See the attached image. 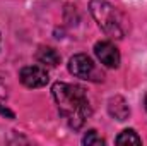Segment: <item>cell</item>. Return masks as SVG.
Masks as SVG:
<instances>
[{
    "label": "cell",
    "mask_w": 147,
    "mask_h": 146,
    "mask_svg": "<svg viewBox=\"0 0 147 146\" xmlns=\"http://www.w3.org/2000/svg\"><path fill=\"white\" fill-rule=\"evenodd\" d=\"M51 95L62 117L72 129H80L91 117V105L86 89L79 84L58 81L51 86Z\"/></svg>",
    "instance_id": "obj_1"
},
{
    "label": "cell",
    "mask_w": 147,
    "mask_h": 146,
    "mask_svg": "<svg viewBox=\"0 0 147 146\" xmlns=\"http://www.w3.org/2000/svg\"><path fill=\"white\" fill-rule=\"evenodd\" d=\"M89 10L101 28V31L110 38H123L125 31L121 28V21L118 16V10L111 5L108 0H91L89 2Z\"/></svg>",
    "instance_id": "obj_2"
},
{
    "label": "cell",
    "mask_w": 147,
    "mask_h": 146,
    "mask_svg": "<svg viewBox=\"0 0 147 146\" xmlns=\"http://www.w3.org/2000/svg\"><path fill=\"white\" fill-rule=\"evenodd\" d=\"M69 72L86 81H103V72L98 71L94 60L86 53H75L69 60Z\"/></svg>",
    "instance_id": "obj_3"
},
{
    "label": "cell",
    "mask_w": 147,
    "mask_h": 146,
    "mask_svg": "<svg viewBox=\"0 0 147 146\" xmlns=\"http://www.w3.org/2000/svg\"><path fill=\"white\" fill-rule=\"evenodd\" d=\"M19 81L26 88L36 89V88H43L48 84L50 76L45 65H26L19 71Z\"/></svg>",
    "instance_id": "obj_4"
},
{
    "label": "cell",
    "mask_w": 147,
    "mask_h": 146,
    "mask_svg": "<svg viewBox=\"0 0 147 146\" xmlns=\"http://www.w3.org/2000/svg\"><path fill=\"white\" fill-rule=\"evenodd\" d=\"M94 53L98 57V60L105 65V67H110V69H116L120 65V52L118 48L111 43V41H98L94 45Z\"/></svg>",
    "instance_id": "obj_5"
},
{
    "label": "cell",
    "mask_w": 147,
    "mask_h": 146,
    "mask_svg": "<svg viewBox=\"0 0 147 146\" xmlns=\"http://www.w3.org/2000/svg\"><path fill=\"white\" fill-rule=\"evenodd\" d=\"M108 112L113 119H116L118 122H123L130 117V107L127 103V100L120 95L116 96H111L110 102H108Z\"/></svg>",
    "instance_id": "obj_6"
},
{
    "label": "cell",
    "mask_w": 147,
    "mask_h": 146,
    "mask_svg": "<svg viewBox=\"0 0 147 146\" xmlns=\"http://www.w3.org/2000/svg\"><path fill=\"white\" fill-rule=\"evenodd\" d=\"M36 60L45 67H57L62 60L60 53L51 46H39L36 52Z\"/></svg>",
    "instance_id": "obj_7"
},
{
    "label": "cell",
    "mask_w": 147,
    "mask_h": 146,
    "mask_svg": "<svg viewBox=\"0 0 147 146\" xmlns=\"http://www.w3.org/2000/svg\"><path fill=\"white\" fill-rule=\"evenodd\" d=\"M115 143L116 145H142V139L134 129H125L116 136Z\"/></svg>",
    "instance_id": "obj_8"
},
{
    "label": "cell",
    "mask_w": 147,
    "mask_h": 146,
    "mask_svg": "<svg viewBox=\"0 0 147 146\" xmlns=\"http://www.w3.org/2000/svg\"><path fill=\"white\" fill-rule=\"evenodd\" d=\"M82 143L86 146H101L105 145V139L98 134V131H87V134L82 138Z\"/></svg>",
    "instance_id": "obj_9"
},
{
    "label": "cell",
    "mask_w": 147,
    "mask_h": 146,
    "mask_svg": "<svg viewBox=\"0 0 147 146\" xmlns=\"http://www.w3.org/2000/svg\"><path fill=\"white\" fill-rule=\"evenodd\" d=\"M0 115H3V117H7V119H16V113L12 112L10 108H7V107H3V105H0Z\"/></svg>",
    "instance_id": "obj_10"
},
{
    "label": "cell",
    "mask_w": 147,
    "mask_h": 146,
    "mask_svg": "<svg viewBox=\"0 0 147 146\" xmlns=\"http://www.w3.org/2000/svg\"><path fill=\"white\" fill-rule=\"evenodd\" d=\"M7 95H9V91H7V86H5V83L0 79V100L7 98Z\"/></svg>",
    "instance_id": "obj_11"
},
{
    "label": "cell",
    "mask_w": 147,
    "mask_h": 146,
    "mask_svg": "<svg viewBox=\"0 0 147 146\" xmlns=\"http://www.w3.org/2000/svg\"><path fill=\"white\" fill-rule=\"evenodd\" d=\"M144 105H146V110H147V95H146V98H144Z\"/></svg>",
    "instance_id": "obj_12"
}]
</instances>
